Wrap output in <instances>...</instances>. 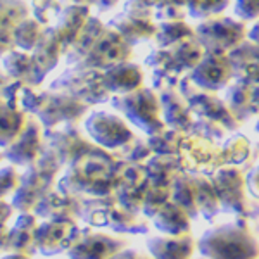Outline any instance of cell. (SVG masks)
<instances>
[{"instance_id": "obj_1", "label": "cell", "mask_w": 259, "mask_h": 259, "mask_svg": "<svg viewBox=\"0 0 259 259\" xmlns=\"http://www.w3.org/2000/svg\"><path fill=\"white\" fill-rule=\"evenodd\" d=\"M126 164L116 159L106 149L99 147L95 152L73 162L57 180V190L81 197H107L116 195Z\"/></svg>"}, {"instance_id": "obj_2", "label": "cell", "mask_w": 259, "mask_h": 259, "mask_svg": "<svg viewBox=\"0 0 259 259\" xmlns=\"http://www.w3.org/2000/svg\"><path fill=\"white\" fill-rule=\"evenodd\" d=\"M21 109L35 116L44 130H50L61 124L78 123L89 106L64 92L26 85L21 94Z\"/></svg>"}, {"instance_id": "obj_3", "label": "cell", "mask_w": 259, "mask_h": 259, "mask_svg": "<svg viewBox=\"0 0 259 259\" xmlns=\"http://www.w3.org/2000/svg\"><path fill=\"white\" fill-rule=\"evenodd\" d=\"M61 171L62 166L52 150L44 149L38 159L21 173L19 187L11 199L16 212H33L36 204L57 187Z\"/></svg>"}, {"instance_id": "obj_4", "label": "cell", "mask_w": 259, "mask_h": 259, "mask_svg": "<svg viewBox=\"0 0 259 259\" xmlns=\"http://www.w3.org/2000/svg\"><path fill=\"white\" fill-rule=\"evenodd\" d=\"M80 220L94 228H109L116 233H147L149 218L132 212L119 204L116 195L107 197H83Z\"/></svg>"}, {"instance_id": "obj_5", "label": "cell", "mask_w": 259, "mask_h": 259, "mask_svg": "<svg viewBox=\"0 0 259 259\" xmlns=\"http://www.w3.org/2000/svg\"><path fill=\"white\" fill-rule=\"evenodd\" d=\"M206 259H256L259 249L252 237L235 225H223L206 232L199 240Z\"/></svg>"}, {"instance_id": "obj_6", "label": "cell", "mask_w": 259, "mask_h": 259, "mask_svg": "<svg viewBox=\"0 0 259 259\" xmlns=\"http://www.w3.org/2000/svg\"><path fill=\"white\" fill-rule=\"evenodd\" d=\"M126 245L128 240L123 237L99 232L94 227H78L76 223L66 240L64 252L69 259H111Z\"/></svg>"}, {"instance_id": "obj_7", "label": "cell", "mask_w": 259, "mask_h": 259, "mask_svg": "<svg viewBox=\"0 0 259 259\" xmlns=\"http://www.w3.org/2000/svg\"><path fill=\"white\" fill-rule=\"evenodd\" d=\"M44 144L45 149L54 152L62 169L99 149V145H95L94 142L87 139L81 128L78 126V123H68L45 130Z\"/></svg>"}, {"instance_id": "obj_8", "label": "cell", "mask_w": 259, "mask_h": 259, "mask_svg": "<svg viewBox=\"0 0 259 259\" xmlns=\"http://www.w3.org/2000/svg\"><path fill=\"white\" fill-rule=\"evenodd\" d=\"M49 89L73 95L74 99L85 102L87 106L104 102L109 92L104 85L102 74L89 68H80V66L66 69L57 78H54L49 83Z\"/></svg>"}, {"instance_id": "obj_9", "label": "cell", "mask_w": 259, "mask_h": 259, "mask_svg": "<svg viewBox=\"0 0 259 259\" xmlns=\"http://www.w3.org/2000/svg\"><path fill=\"white\" fill-rule=\"evenodd\" d=\"M116 109H119L126 118L135 123L137 126L145 130L150 135L159 133L162 130V123L159 119V107L157 100L149 90L130 92L126 95H121L112 100Z\"/></svg>"}, {"instance_id": "obj_10", "label": "cell", "mask_w": 259, "mask_h": 259, "mask_svg": "<svg viewBox=\"0 0 259 259\" xmlns=\"http://www.w3.org/2000/svg\"><path fill=\"white\" fill-rule=\"evenodd\" d=\"M44 132L45 130L40 121L35 116L28 114L26 124H24L23 132L18 135V139L12 142L9 147L2 150L4 159H7L14 166H21V168L33 164L45 149Z\"/></svg>"}, {"instance_id": "obj_11", "label": "cell", "mask_w": 259, "mask_h": 259, "mask_svg": "<svg viewBox=\"0 0 259 259\" xmlns=\"http://www.w3.org/2000/svg\"><path fill=\"white\" fill-rule=\"evenodd\" d=\"M89 137L102 149H119L133 140L132 130L123 119L107 112H92L85 121Z\"/></svg>"}, {"instance_id": "obj_12", "label": "cell", "mask_w": 259, "mask_h": 259, "mask_svg": "<svg viewBox=\"0 0 259 259\" xmlns=\"http://www.w3.org/2000/svg\"><path fill=\"white\" fill-rule=\"evenodd\" d=\"M83 197L81 195L62 194L61 190L54 189L50 194L36 204L33 209L38 220L61 221V223H78L81 214Z\"/></svg>"}, {"instance_id": "obj_13", "label": "cell", "mask_w": 259, "mask_h": 259, "mask_svg": "<svg viewBox=\"0 0 259 259\" xmlns=\"http://www.w3.org/2000/svg\"><path fill=\"white\" fill-rule=\"evenodd\" d=\"M149 189H150V182L144 166L126 164L123 173V180H121L118 190H116V197H118L119 204L123 207L140 214Z\"/></svg>"}, {"instance_id": "obj_14", "label": "cell", "mask_w": 259, "mask_h": 259, "mask_svg": "<svg viewBox=\"0 0 259 259\" xmlns=\"http://www.w3.org/2000/svg\"><path fill=\"white\" fill-rule=\"evenodd\" d=\"M87 18H89V7L80 6V4H64L61 14L57 19L49 26V31L52 33L61 44L62 52L71 49V45L76 41L78 35H80L81 28L85 26Z\"/></svg>"}, {"instance_id": "obj_15", "label": "cell", "mask_w": 259, "mask_h": 259, "mask_svg": "<svg viewBox=\"0 0 259 259\" xmlns=\"http://www.w3.org/2000/svg\"><path fill=\"white\" fill-rule=\"evenodd\" d=\"M62 57L64 52L61 44L47 28L44 38L31 52V87H41V83L56 69Z\"/></svg>"}, {"instance_id": "obj_16", "label": "cell", "mask_w": 259, "mask_h": 259, "mask_svg": "<svg viewBox=\"0 0 259 259\" xmlns=\"http://www.w3.org/2000/svg\"><path fill=\"white\" fill-rule=\"evenodd\" d=\"M40 221L35 212H19L18 220L14 221L12 228L9 230V239H7L6 254H23V256L33 257L36 249V230Z\"/></svg>"}, {"instance_id": "obj_17", "label": "cell", "mask_w": 259, "mask_h": 259, "mask_svg": "<svg viewBox=\"0 0 259 259\" xmlns=\"http://www.w3.org/2000/svg\"><path fill=\"white\" fill-rule=\"evenodd\" d=\"M152 259H192L195 242L190 233L185 235H161L147 240Z\"/></svg>"}, {"instance_id": "obj_18", "label": "cell", "mask_w": 259, "mask_h": 259, "mask_svg": "<svg viewBox=\"0 0 259 259\" xmlns=\"http://www.w3.org/2000/svg\"><path fill=\"white\" fill-rule=\"evenodd\" d=\"M76 223H61V221H40L36 230V249L44 256H56L66 250L71 230Z\"/></svg>"}, {"instance_id": "obj_19", "label": "cell", "mask_w": 259, "mask_h": 259, "mask_svg": "<svg viewBox=\"0 0 259 259\" xmlns=\"http://www.w3.org/2000/svg\"><path fill=\"white\" fill-rule=\"evenodd\" d=\"M152 223L164 235H185L190 233V216L183 207L175 204L173 200L166 202L156 214L152 216Z\"/></svg>"}, {"instance_id": "obj_20", "label": "cell", "mask_w": 259, "mask_h": 259, "mask_svg": "<svg viewBox=\"0 0 259 259\" xmlns=\"http://www.w3.org/2000/svg\"><path fill=\"white\" fill-rule=\"evenodd\" d=\"M28 114L23 109L0 102V149H6L18 139L26 124Z\"/></svg>"}, {"instance_id": "obj_21", "label": "cell", "mask_w": 259, "mask_h": 259, "mask_svg": "<svg viewBox=\"0 0 259 259\" xmlns=\"http://www.w3.org/2000/svg\"><path fill=\"white\" fill-rule=\"evenodd\" d=\"M171 200L183 207L189 216H195L199 212V185L194 180L185 177H177L171 187Z\"/></svg>"}, {"instance_id": "obj_22", "label": "cell", "mask_w": 259, "mask_h": 259, "mask_svg": "<svg viewBox=\"0 0 259 259\" xmlns=\"http://www.w3.org/2000/svg\"><path fill=\"white\" fill-rule=\"evenodd\" d=\"M216 195L221 200V206L225 209L230 211H244V190H242V182L239 177L232 178H225V177H218L216 178Z\"/></svg>"}, {"instance_id": "obj_23", "label": "cell", "mask_w": 259, "mask_h": 259, "mask_svg": "<svg viewBox=\"0 0 259 259\" xmlns=\"http://www.w3.org/2000/svg\"><path fill=\"white\" fill-rule=\"evenodd\" d=\"M2 69L9 80L31 85V54L14 49L2 57Z\"/></svg>"}, {"instance_id": "obj_24", "label": "cell", "mask_w": 259, "mask_h": 259, "mask_svg": "<svg viewBox=\"0 0 259 259\" xmlns=\"http://www.w3.org/2000/svg\"><path fill=\"white\" fill-rule=\"evenodd\" d=\"M45 30H47V28H45L44 24H40L35 18H31V16L23 19L18 26L14 28L16 49L31 54L36 45L40 44V40L44 38Z\"/></svg>"}, {"instance_id": "obj_25", "label": "cell", "mask_w": 259, "mask_h": 259, "mask_svg": "<svg viewBox=\"0 0 259 259\" xmlns=\"http://www.w3.org/2000/svg\"><path fill=\"white\" fill-rule=\"evenodd\" d=\"M30 16L26 0H0V33H14V28Z\"/></svg>"}, {"instance_id": "obj_26", "label": "cell", "mask_w": 259, "mask_h": 259, "mask_svg": "<svg viewBox=\"0 0 259 259\" xmlns=\"http://www.w3.org/2000/svg\"><path fill=\"white\" fill-rule=\"evenodd\" d=\"M145 168V173H147V178L150 182V185L154 187H166V189H171L173 187V182L177 178V166L173 164V161L166 156H156L152 157Z\"/></svg>"}, {"instance_id": "obj_27", "label": "cell", "mask_w": 259, "mask_h": 259, "mask_svg": "<svg viewBox=\"0 0 259 259\" xmlns=\"http://www.w3.org/2000/svg\"><path fill=\"white\" fill-rule=\"evenodd\" d=\"M140 83V74L135 68H114L104 74V85L107 90L116 94H128L133 92Z\"/></svg>"}, {"instance_id": "obj_28", "label": "cell", "mask_w": 259, "mask_h": 259, "mask_svg": "<svg viewBox=\"0 0 259 259\" xmlns=\"http://www.w3.org/2000/svg\"><path fill=\"white\" fill-rule=\"evenodd\" d=\"M28 4H30L31 18H35L45 28H49L57 19L64 7L62 0H30Z\"/></svg>"}, {"instance_id": "obj_29", "label": "cell", "mask_w": 259, "mask_h": 259, "mask_svg": "<svg viewBox=\"0 0 259 259\" xmlns=\"http://www.w3.org/2000/svg\"><path fill=\"white\" fill-rule=\"evenodd\" d=\"M169 200H171V189L150 185V189H149L147 195H145V200H144L142 214H144L145 218L152 220V216L156 214V212L159 211L166 202H169Z\"/></svg>"}, {"instance_id": "obj_30", "label": "cell", "mask_w": 259, "mask_h": 259, "mask_svg": "<svg viewBox=\"0 0 259 259\" xmlns=\"http://www.w3.org/2000/svg\"><path fill=\"white\" fill-rule=\"evenodd\" d=\"M21 173L14 164L0 168V200H6V197L14 195L19 187Z\"/></svg>"}, {"instance_id": "obj_31", "label": "cell", "mask_w": 259, "mask_h": 259, "mask_svg": "<svg viewBox=\"0 0 259 259\" xmlns=\"http://www.w3.org/2000/svg\"><path fill=\"white\" fill-rule=\"evenodd\" d=\"M16 214V209L11 202L0 200V256L6 254L7 239H9V221Z\"/></svg>"}, {"instance_id": "obj_32", "label": "cell", "mask_w": 259, "mask_h": 259, "mask_svg": "<svg viewBox=\"0 0 259 259\" xmlns=\"http://www.w3.org/2000/svg\"><path fill=\"white\" fill-rule=\"evenodd\" d=\"M111 259H142V256L133 249H124V250H121V252L116 254V256H112Z\"/></svg>"}, {"instance_id": "obj_33", "label": "cell", "mask_w": 259, "mask_h": 259, "mask_svg": "<svg viewBox=\"0 0 259 259\" xmlns=\"http://www.w3.org/2000/svg\"><path fill=\"white\" fill-rule=\"evenodd\" d=\"M249 189H250V192H252L254 195H256V197H259V171H257V173H254V177L250 178Z\"/></svg>"}, {"instance_id": "obj_34", "label": "cell", "mask_w": 259, "mask_h": 259, "mask_svg": "<svg viewBox=\"0 0 259 259\" xmlns=\"http://www.w3.org/2000/svg\"><path fill=\"white\" fill-rule=\"evenodd\" d=\"M9 81H11V80H9V76H7V74L4 73L2 66H0V102H2V90H4V87H6Z\"/></svg>"}, {"instance_id": "obj_35", "label": "cell", "mask_w": 259, "mask_h": 259, "mask_svg": "<svg viewBox=\"0 0 259 259\" xmlns=\"http://www.w3.org/2000/svg\"><path fill=\"white\" fill-rule=\"evenodd\" d=\"M0 259H31L30 256H23V254H4Z\"/></svg>"}, {"instance_id": "obj_36", "label": "cell", "mask_w": 259, "mask_h": 259, "mask_svg": "<svg viewBox=\"0 0 259 259\" xmlns=\"http://www.w3.org/2000/svg\"><path fill=\"white\" fill-rule=\"evenodd\" d=\"M4 161V154H2V150H0V162Z\"/></svg>"}, {"instance_id": "obj_37", "label": "cell", "mask_w": 259, "mask_h": 259, "mask_svg": "<svg viewBox=\"0 0 259 259\" xmlns=\"http://www.w3.org/2000/svg\"><path fill=\"white\" fill-rule=\"evenodd\" d=\"M142 259H149V257H142Z\"/></svg>"}]
</instances>
